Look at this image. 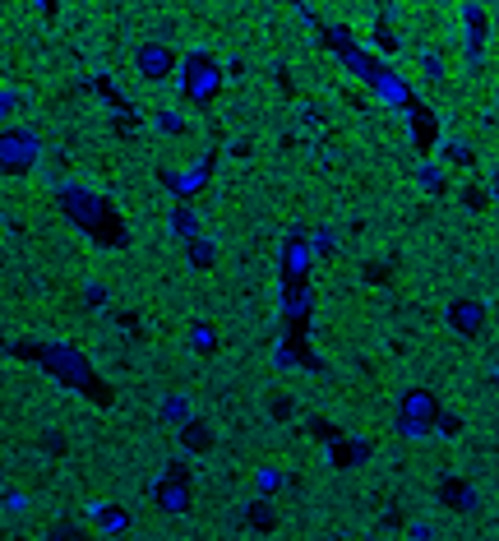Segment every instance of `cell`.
Masks as SVG:
<instances>
[{"label": "cell", "instance_id": "6da1fadb", "mask_svg": "<svg viewBox=\"0 0 499 541\" xmlns=\"http://www.w3.org/2000/svg\"><path fill=\"white\" fill-rule=\"evenodd\" d=\"M42 157V134L33 126H5L0 130V171L5 176H28Z\"/></svg>", "mask_w": 499, "mask_h": 541}, {"label": "cell", "instance_id": "8fae6325", "mask_svg": "<svg viewBox=\"0 0 499 541\" xmlns=\"http://www.w3.org/2000/svg\"><path fill=\"white\" fill-rule=\"evenodd\" d=\"M305 273H310V246H291L287 250V278H291V283H301Z\"/></svg>", "mask_w": 499, "mask_h": 541}, {"label": "cell", "instance_id": "ba28073f", "mask_svg": "<svg viewBox=\"0 0 499 541\" xmlns=\"http://www.w3.org/2000/svg\"><path fill=\"white\" fill-rule=\"evenodd\" d=\"M180 449H185V453H208V449H213V426L190 416V421L180 426Z\"/></svg>", "mask_w": 499, "mask_h": 541}, {"label": "cell", "instance_id": "44dd1931", "mask_svg": "<svg viewBox=\"0 0 499 541\" xmlns=\"http://www.w3.org/2000/svg\"><path fill=\"white\" fill-rule=\"evenodd\" d=\"M102 523H107V528H125V523H130V518H125V514H116V509H102Z\"/></svg>", "mask_w": 499, "mask_h": 541}, {"label": "cell", "instance_id": "7a4b0ae2", "mask_svg": "<svg viewBox=\"0 0 499 541\" xmlns=\"http://www.w3.org/2000/svg\"><path fill=\"white\" fill-rule=\"evenodd\" d=\"M218 88H222V70H218V60L208 56V51H190V56L180 60V93L190 97L195 107L213 103Z\"/></svg>", "mask_w": 499, "mask_h": 541}, {"label": "cell", "instance_id": "4fadbf2b", "mask_svg": "<svg viewBox=\"0 0 499 541\" xmlns=\"http://www.w3.org/2000/svg\"><path fill=\"white\" fill-rule=\"evenodd\" d=\"M162 421H180V426H185V421H190V403H185L180 393H172V398L162 403Z\"/></svg>", "mask_w": 499, "mask_h": 541}, {"label": "cell", "instance_id": "8992f818", "mask_svg": "<svg viewBox=\"0 0 499 541\" xmlns=\"http://www.w3.org/2000/svg\"><path fill=\"white\" fill-rule=\"evenodd\" d=\"M42 361H47V370H56L60 379H70V385H79V389L93 385L88 366H83L79 352H70V347H47V352H42Z\"/></svg>", "mask_w": 499, "mask_h": 541}, {"label": "cell", "instance_id": "7c38bea8", "mask_svg": "<svg viewBox=\"0 0 499 541\" xmlns=\"http://www.w3.org/2000/svg\"><path fill=\"white\" fill-rule=\"evenodd\" d=\"M172 232L185 236V240H195V236H199V217H195L190 209H176V213H172Z\"/></svg>", "mask_w": 499, "mask_h": 541}, {"label": "cell", "instance_id": "5b68a950", "mask_svg": "<svg viewBox=\"0 0 499 541\" xmlns=\"http://www.w3.org/2000/svg\"><path fill=\"white\" fill-rule=\"evenodd\" d=\"M449 329L457 333V338H481V329H486V306L481 301H472V296H463V301H453L449 306Z\"/></svg>", "mask_w": 499, "mask_h": 541}, {"label": "cell", "instance_id": "5bb4252c", "mask_svg": "<svg viewBox=\"0 0 499 541\" xmlns=\"http://www.w3.org/2000/svg\"><path fill=\"white\" fill-rule=\"evenodd\" d=\"M250 523H255V528H273V523H278V518H273V505L255 499V505H250Z\"/></svg>", "mask_w": 499, "mask_h": 541}, {"label": "cell", "instance_id": "277c9868", "mask_svg": "<svg viewBox=\"0 0 499 541\" xmlns=\"http://www.w3.org/2000/svg\"><path fill=\"white\" fill-rule=\"evenodd\" d=\"M134 70L149 79V84H162V79L176 74V56H172V47H166V42H143L134 51Z\"/></svg>", "mask_w": 499, "mask_h": 541}, {"label": "cell", "instance_id": "52a82bcc", "mask_svg": "<svg viewBox=\"0 0 499 541\" xmlns=\"http://www.w3.org/2000/svg\"><path fill=\"white\" fill-rule=\"evenodd\" d=\"M434 412H440V403H434V393H426V389H411V393H403V416H407V421H421V426H430Z\"/></svg>", "mask_w": 499, "mask_h": 541}, {"label": "cell", "instance_id": "9c48e42d", "mask_svg": "<svg viewBox=\"0 0 499 541\" xmlns=\"http://www.w3.org/2000/svg\"><path fill=\"white\" fill-rule=\"evenodd\" d=\"M42 541H93L88 532H83V523H74V518H60V523L47 528V537Z\"/></svg>", "mask_w": 499, "mask_h": 541}, {"label": "cell", "instance_id": "ac0fdd59", "mask_svg": "<svg viewBox=\"0 0 499 541\" xmlns=\"http://www.w3.org/2000/svg\"><path fill=\"white\" fill-rule=\"evenodd\" d=\"M434 426H440L444 435H457V431H463V421H457L453 412H444V408H440V412H434Z\"/></svg>", "mask_w": 499, "mask_h": 541}, {"label": "cell", "instance_id": "ffe728a7", "mask_svg": "<svg viewBox=\"0 0 499 541\" xmlns=\"http://www.w3.org/2000/svg\"><path fill=\"white\" fill-rule=\"evenodd\" d=\"M398 431H403L407 439H426V435H430V426H421V421H407V416L398 421Z\"/></svg>", "mask_w": 499, "mask_h": 541}, {"label": "cell", "instance_id": "603a6c76", "mask_svg": "<svg viewBox=\"0 0 499 541\" xmlns=\"http://www.w3.org/2000/svg\"><path fill=\"white\" fill-rule=\"evenodd\" d=\"M102 296H107V292H102V283H88V301H93V306H102Z\"/></svg>", "mask_w": 499, "mask_h": 541}, {"label": "cell", "instance_id": "9a60e30c", "mask_svg": "<svg viewBox=\"0 0 499 541\" xmlns=\"http://www.w3.org/2000/svg\"><path fill=\"white\" fill-rule=\"evenodd\" d=\"M444 499H449V505H457V509H476V495L467 486H444Z\"/></svg>", "mask_w": 499, "mask_h": 541}, {"label": "cell", "instance_id": "d6986e66", "mask_svg": "<svg viewBox=\"0 0 499 541\" xmlns=\"http://www.w3.org/2000/svg\"><path fill=\"white\" fill-rule=\"evenodd\" d=\"M421 65H426V74H430V79H444V56H440V51H426V56H421Z\"/></svg>", "mask_w": 499, "mask_h": 541}, {"label": "cell", "instance_id": "7402d4cb", "mask_svg": "<svg viewBox=\"0 0 499 541\" xmlns=\"http://www.w3.org/2000/svg\"><path fill=\"white\" fill-rule=\"evenodd\" d=\"M421 180H426V190H440V186H444L440 171H434V167H426V171H421Z\"/></svg>", "mask_w": 499, "mask_h": 541}, {"label": "cell", "instance_id": "e0dca14e", "mask_svg": "<svg viewBox=\"0 0 499 541\" xmlns=\"http://www.w3.org/2000/svg\"><path fill=\"white\" fill-rule=\"evenodd\" d=\"M259 491H264V495L282 491V472H278V468H264V472H259Z\"/></svg>", "mask_w": 499, "mask_h": 541}, {"label": "cell", "instance_id": "cb8c5ba5", "mask_svg": "<svg viewBox=\"0 0 499 541\" xmlns=\"http://www.w3.org/2000/svg\"><path fill=\"white\" fill-rule=\"evenodd\" d=\"M374 541H380V537H374Z\"/></svg>", "mask_w": 499, "mask_h": 541}, {"label": "cell", "instance_id": "2e32d148", "mask_svg": "<svg viewBox=\"0 0 499 541\" xmlns=\"http://www.w3.org/2000/svg\"><path fill=\"white\" fill-rule=\"evenodd\" d=\"M14 107H19V93H14V88H0V130L10 126V116H14Z\"/></svg>", "mask_w": 499, "mask_h": 541}, {"label": "cell", "instance_id": "3957f363", "mask_svg": "<svg viewBox=\"0 0 499 541\" xmlns=\"http://www.w3.org/2000/svg\"><path fill=\"white\" fill-rule=\"evenodd\" d=\"M153 499H157V509L162 514H190V476H185V468L176 463L166 476L153 481Z\"/></svg>", "mask_w": 499, "mask_h": 541}, {"label": "cell", "instance_id": "30bf717a", "mask_svg": "<svg viewBox=\"0 0 499 541\" xmlns=\"http://www.w3.org/2000/svg\"><path fill=\"white\" fill-rule=\"evenodd\" d=\"M213 259H218V246H213L208 236H195V240H190V264H195V269H213Z\"/></svg>", "mask_w": 499, "mask_h": 541}]
</instances>
